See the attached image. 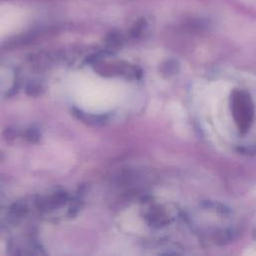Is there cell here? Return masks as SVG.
Here are the masks:
<instances>
[{
    "mask_svg": "<svg viewBox=\"0 0 256 256\" xmlns=\"http://www.w3.org/2000/svg\"><path fill=\"white\" fill-rule=\"evenodd\" d=\"M234 119L241 131H245L253 119V104L250 97L243 91H235L232 96Z\"/></svg>",
    "mask_w": 256,
    "mask_h": 256,
    "instance_id": "1",
    "label": "cell"
},
{
    "mask_svg": "<svg viewBox=\"0 0 256 256\" xmlns=\"http://www.w3.org/2000/svg\"><path fill=\"white\" fill-rule=\"evenodd\" d=\"M72 111H73L72 113L75 117H77L79 120H81L82 122H84L88 125H102L109 118L108 114H101V115L89 114V113L83 112L82 110H80L76 107H74Z\"/></svg>",
    "mask_w": 256,
    "mask_h": 256,
    "instance_id": "2",
    "label": "cell"
},
{
    "mask_svg": "<svg viewBox=\"0 0 256 256\" xmlns=\"http://www.w3.org/2000/svg\"><path fill=\"white\" fill-rule=\"evenodd\" d=\"M24 137L29 142L37 143V142H39L41 135H40V132H39L38 129L32 127V128H29V129L26 130V132L24 134Z\"/></svg>",
    "mask_w": 256,
    "mask_h": 256,
    "instance_id": "5",
    "label": "cell"
},
{
    "mask_svg": "<svg viewBox=\"0 0 256 256\" xmlns=\"http://www.w3.org/2000/svg\"><path fill=\"white\" fill-rule=\"evenodd\" d=\"M25 92L26 94H28L29 96H32V97H36V96H39L41 95L43 92H44V87L41 83L37 82V81H30L27 85H26V88H25Z\"/></svg>",
    "mask_w": 256,
    "mask_h": 256,
    "instance_id": "3",
    "label": "cell"
},
{
    "mask_svg": "<svg viewBox=\"0 0 256 256\" xmlns=\"http://www.w3.org/2000/svg\"><path fill=\"white\" fill-rule=\"evenodd\" d=\"M3 138L5 139L6 142H13L14 139L16 138V131L11 127L5 129L3 131Z\"/></svg>",
    "mask_w": 256,
    "mask_h": 256,
    "instance_id": "6",
    "label": "cell"
},
{
    "mask_svg": "<svg viewBox=\"0 0 256 256\" xmlns=\"http://www.w3.org/2000/svg\"><path fill=\"white\" fill-rule=\"evenodd\" d=\"M27 212V207L22 202H16L10 209V214L14 218H20L24 216Z\"/></svg>",
    "mask_w": 256,
    "mask_h": 256,
    "instance_id": "4",
    "label": "cell"
}]
</instances>
